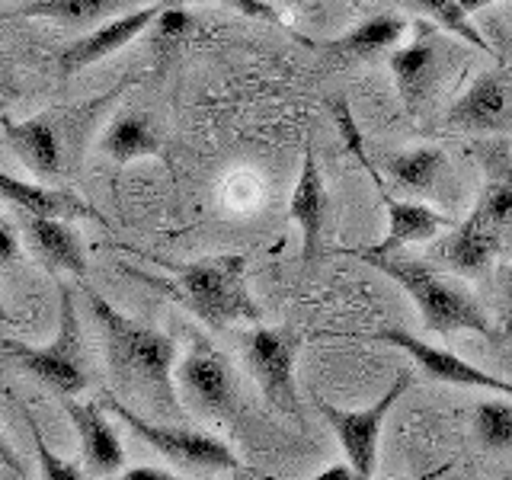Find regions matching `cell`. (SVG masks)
<instances>
[{"label": "cell", "instance_id": "9a60e30c", "mask_svg": "<svg viewBox=\"0 0 512 480\" xmlns=\"http://www.w3.org/2000/svg\"><path fill=\"white\" fill-rule=\"evenodd\" d=\"M64 410L74 420V429L80 436V458H84V474L87 477H109L119 474L125 464V448L119 442V432L103 416L96 404H80L74 397H61Z\"/></svg>", "mask_w": 512, "mask_h": 480}, {"label": "cell", "instance_id": "603a6c76", "mask_svg": "<svg viewBox=\"0 0 512 480\" xmlns=\"http://www.w3.org/2000/svg\"><path fill=\"white\" fill-rule=\"evenodd\" d=\"M100 151L116 160V164H132V160H141V157H157L160 138L144 116H138V112H122V116L103 132Z\"/></svg>", "mask_w": 512, "mask_h": 480}, {"label": "cell", "instance_id": "ffe728a7", "mask_svg": "<svg viewBox=\"0 0 512 480\" xmlns=\"http://www.w3.org/2000/svg\"><path fill=\"white\" fill-rule=\"evenodd\" d=\"M26 237L29 247L52 272H68V276H87V256L80 247V237L61 218H29L26 215Z\"/></svg>", "mask_w": 512, "mask_h": 480}, {"label": "cell", "instance_id": "484cf974", "mask_svg": "<svg viewBox=\"0 0 512 480\" xmlns=\"http://www.w3.org/2000/svg\"><path fill=\"white\" fill-rule=\"evenodd\" d=\"M330 116H333L336 128H340V135H343V141H346L349 154H356V160L365 167V173L375 180L378 192H384V183H381V176H378L375 164H372V160H368V154H365V144H362V135H359V125H356V119H352V109H349V103L343 100V96H336V100H330Z\"/></svg>", "mask_w": 512, "mask_h": 480}, {"label": "cell", "instance_id": "74e56055", "mask_svg": "<svg viewBox=\"0 0 512 480\" xmlns=\"http://www.w3.org/2000/svg\"><path fill=\"white\" fill-rule=\"evenodd\" d=\"M426 480H439V474H436V477H426Z\"/></svg>", "mask_w": 512, "mask_h": 480}, {"label": "cell", "instance_id": "277c9868", "mask_svg": "<svg viewBox=\"0 0 512 480\" xmlns=\"http://www.w3.org/2000/svg\"><path fill=\"white\" fill-rule=\"evenodd\" d=\"M356 256L404 288L413 298L416 311L423 317V327L429 333H439V336L477 333V336H487L493 343L500 340V330L490 324V317L480 308V301L464 285L445 279L442 272H436L432 266L420 260H407V256H397V253H388V256L356 253Z\"/></svg>", "mask_w": 512, "mask_h": 480}, {"label": "cell", "instance_id": "836d02e7", "mask_svg": "<svg viewBox=\"0 0 512 480\" xmlns=\"http://www.w3.org/2000/svg\"><path fill=\"white\" fill-rule=\"evenodd\" d=\"M503 311H506V324H503V333L506 340H512V266L506 272V282H503Z\"/></svg>", "mask_w": 512, "mask_h": 480}, {"label": "cell", "instance_id": "8992f818", "mask_svg": "<svg viewBox=\"0 0 512 480\" xmlns=\"http://www.w3.org/2000/svg\"><path fill=\"white\" fill-rule=\"evenodd\" d=\"M173 384L183 394L186 413L212 423H231L240 410V381L231 359L208 340L192 336L189 352L173 368Z\"/></svg>", "mask_w": 512, "mask_h": 480}, {"label": "cell", "instance_id": "8fae6325", "mask_svg": "<svg viewBox=\"0 0 512 480\" xmlns=\"http://www.w3.org/2000/svg\"><path fill=\"white\" fill-rule=\"evenodd\" d=\"M413 29L416 36L391 52V74L407 112L410 116H420L432 90L439 84L442 52H439V26L420 20Z\"/></svg>", "mask_w": 512, "mask_h": 480}, {"label": "cell", "instance_id": "4dcf8cb0", "mask_svg": "<svg viewBox=\"0 0 512 480\" xmlns=\"http://www.w3.org/2000/svg\"><path fill=\"white\" fill-rule=\"evenodd\" d=\"M119 480H183V477H176L167 468H151V464H141V468H128Z\"/></svg>", "mask_w": 512, "mask_h": 480}, {"label": "cell", "instance_id": "9c48e42d", "mask_svg": "<svg viewBox=\"0 0 512 480\" xmlns=\"http://www.w3.org/2000/svg\"><path fill=\"white\" fill-rule=\"evenodd\" d=\"M407 388H410V372L407 368H400L391 381V388L384 391V397H378L375 404L365 407V410H340V407L327 404V400H317V410L330 423V429L336 432V439H340L346 461L368 480L375 477V468H378L381 426H384V420H388V410L397 404V397Z\"/></svg>", "mask_w": 512, "mask_h": 480}, {"label": "cell", "instance_id": "d6986e66", "mask_svg": "<svg viewBox=\"0 0 512 480\" xmlns=\"http://www.w3.org/2000/svg\"><path fill=\"white\" fill-rule=\"evenodd\" d=\"M0 128L10 141V148L16 151V157L23 160V167L39 176V180H52V176L61 173V144L58 135L48 119L36 116V119H7L0 116Z\"/></svg>", "mask_w": 512, "mask_h": 480}, {"label": "cell", "instance_id": "83f0119b", "mask_svg": "<svg viewBox=\"0 0 512 480\" xmlns=\"http://www.w3.org/2000/svg\"><path fill=\"white\" fill-rule=\"evenodd\" d=\"M157 39H176V36H186V32L192 29V16L183 13V10H176V7H167L164 13L157 16Z\"/></svg>", "mask_w": 512, "mask_h": 480}, {"label": "cell", "instance_id": "7a4b0ae2", "mask_svg": "<svg viewBox=\"0 0 512 480\" xmlns=\"http://www.w3.org/2000/svg\"><path fill=\"white\" fill-rule=\"evenodd\" d=\"M471 151L484 170V189L474 212L439 244V256L461 276H484L503 253H512V154L506 141H484Z\"/></svg>", "mask_w": 512, "mask_h": 480}, {"label": "cell", "instance_id": "cb8c5ba5", "mask_svg": "<svg viewBox=\"0 0 512 480\" xmlns=\"http://www.w3.org/2000/svg\"><path fill=\"white\" fill-rule=\"evenodd\" d=\"M407 4L420 10L432 26H439V29H445V32H452V36H458L461 42L474 45L477 52H490V55H493V48H490L487 36L474 26L471 13L464 10V7L458 4V0H407Z\"/></svg>", "mask_w": 512, "mask_h": 480}, {"label": "cell", "instance_id": "30bf717a", "mask_svg": "<svg viewBox=\"0 0 512 480\" xmlns=\"http://www.w3.org/2000/svg\"><path fill=\"white\" fill-rule=\"evenodd\" d=\"M375 340L404 349L407 356L413 359V365L420 368L429 381L461 384V388H487V391H496L503 397H512V384L509 381L484 372V368L471 365L468 359H458L452 349L432 346V343H426V340H420V336H413V333L400 330V327H381L375 333Z\"/></svg>", "mask_w": 512, "mask_h": 480}, {"label": "cell", "instance_id": "44dd1931", "mask_svg": "<svg viewBox=\"0 0 512 480\" xmlns=\"http://www.w3.org/2000/svg\"><path fill=\"white\" fill-rule=\"evenodd\" d=\"M384 170L404 192H416V196H439L442 183L448 180V157L442 148H410V151H397L384 160Z\"/></svg>", "mask_w": 512, "mask_h": 480}, {"label": "cell", "instance_id": "52a82bcc", "mask_svg": "<svg viewBox=\"0 0 512 480\" xmlns=\"http://www.w3.org/2000/svg\"><path fill=\"white\" fill-rule=\"evenodd\" d=\"M103 407H109L119 420L135 432L141 442H148L160 458L173 461L176 468L208 474V471H237L240 461L221 439L208 436V432H196L186 426H170V423H151L138 416L135 410H128L119 400L106 397Z\"/></svg>", "mask_w": 512, "mask_h": 480}, {"label": "cell", "instance_id": "1f68e13d", "mask_svg": "<svg viewBox=\"0 0 512 480\" xmlns=\"http://www.w3.org/2000/svg\"><path fill=\"white\" fill-rule=\"evenodd\" d=\"M0 464H4L7 471H16V477H26V464L13 452V445L7 442L4 432H0Z\"/></svg>", "mask_w": 512, "mask_h": 480}, {"label": "cell", "instance_id": "7402d4cb", "mask_svg": "<svg viewBox=\"0 0 512 480\" xmlns=\"http://www.w3.org/2000/svg\"><path fill=\"white\" fill-rule=\"evenodd\" d=\"M144 4L148 0H29L16 13L29 16V20H52L61 26H93L116 20V16Z\"/></svg>", "mask_w": 512, "mask_h": 480}, {"label": "cell", "instance_id": "e0dca14e", "mask_svg": "<svg viewBox=\"0 0 512 480\" xmlns=\"http://www.w3.org/2000/svg\"><path fill=\"white\" fill-rule=\"evenodd\" d=\"M384 208H388V234H384L381 244L375 247H362L356 253H375V256H388L404 250L407 244H420V240L436 237L445 228H455V221L429 208L423 202H397L388 196V189L381 192Z\"/></svg>", "mask_w": 512, "mask_h": 480}, {"label": "cell", "instance_id": "3957f363", "mask_svg": "<svg viewBox=\"0 0 512 480\" xmlns=\"http://www.w3.org/2000/svg\"><path fill=\"white\" fill-rule=\"evenodd\" d=\"M122 272L135 276L154 292L167 295L180 308H186L192 317H199L208 330H228L237 320H260L263 311L253 301L247 288V260L240 253L224 256H205V260L170 266V276L160 279L151 272L122 266Z\"/></svg>", "mask_w": 512, "mask_h": 480}, {"label": "cell", "instance_id": "ac0fdd59", "mask_svg": "<svg viewBox=\"0 0 512 480\" xmlns=\"http://www.w3.org/2000/svg\"><path fill=\"white\" fill-rule=\"evenodd\" d=\"M407 20L397 13H378V16H368L362 20L356 29H349L346 36L324 42L320 52L327 58L340 61V64H352V61H372L384 52H394L397 42L404 39L407 32Z\"/></svg>", "mask_w": 512, "mask_h": 480}, {"label": "cell", "instance_id": "f546056e", "mask_svg": "<svg viewBox=\"0 0 512 480\" xmlns=\"http://www.w3.org/2000/svg\"><path fill=\"white\" fill-rule=\"evenodd\" d=\"M20 256V237L7 221H0V266H10Z\"/></svg>", "mask_w": 512, "mask_h": 480}, {"label": "cell", "instance_id": "d590c367", "mask_svg": "<svg viewBox=\"0 0 512 480\" xmlns=\"http://www.w3.org/2000/svg\"><path fill=\"white\" fill-rule=\"evenodd\" d=\"M0 324H13V317H10V311L4 308V301H0Z\"/></svg>", "mask_w": 512, "mask_h": 480}, {"label": "cell", "instance_id": "f1b7e54d", "mask_svg": "<svg viewBox=\"0 0 512 480\" xmlns=\"http://www.w3.org/2000/svg\"><path fill=\"white\" fill-rule=\"evenodd\" d=\"M215 4H221V7H231V10H237V13L250 16V20L279 23V13L272 10L269 4H263V0H215Z\"/></svg>", "mask_w": 512, "mask_h": 480}, {"label": "cell", "instance_id": "d4e9b609", "mask_svg": "<svg viewBox=\"0 0 512 480\" xmlns=\"http://www.w3.org/2000/svg\"><path fill=\"white\" fill-rule=\"evenodd\" d=\"M474 432L490 452H506L512 448V400L506 397H487L474 410Z\"/></svg>", "mask_w": 512, "mask_h": 480}, {"label": "cell", "instance_id": "5b68a950", "mask_svg": "<svg viewBox=\"0 0 512 480\" xmlns=\"http://www.w3.org/2000/svg\"><path fill=\"white\" fill-rule=\"evenodd\" d=\"M10 356L20 362L29 375H36L42 384H48L61 397H77L87 391L90 384V365H87V346H84V330H80L77 304L68 285H58V330L55 340L48 346H26L20 340L4 336L0 340Z\"/></svg>", "mask_w": 512, "mask_h": 480}, {"label": "cell", "instance_id": "5bb4252c", "mask_svg": "<svg viewBox=\"0 0 512 480\" xmlns=\"http://www.w3.org/2000/svg\"><path fill=\"white\" fill-rule=\"evenodd\" d=\"M327 186H324V173H320L314 144H304V157H301V170L292 189V199H288V218L298 224L301 231V256L304 263H314L324 247V221H327Z\"/></svg>", "mask_w": 512, "mask_h": 480}, {"label": "cell", "instance_id": "e575fe53", "mask_svg": "<svg viewBox=\"0 0 512 480\" xmlns=\"http://www.w3.org/2000/svg\"><path fill=\"white\" fill-rule=\"evenodd\" d=\"M458 4L468 10V13H477V10H484V7H490V4H496V0H458Z\"/></svg>", "mask_w": 512, "mask_h": 480}, {"label": "cell", "instance_id": "ba28073f", "mask_svg": "<svg viewBox=\"0 0 512 480\" xmlns=\"http://www.w3.org/2000/svg\"><path fill=\"white\" fill-rule=\"evenodd\" d=\"M301 336L288 327H253L244 336V362L260 384L266 404L301 420V397L295 388V359Z\"/></svg>", "mask_w": 512, "mask_h": 480}, {"label": "cell", "instance_id": "d6a6232c", "mask_svg": "<svg viewBox=\"0 0 512 480\" xmlns=\"http://www.w3.org/2000/svg\"><path fill=\"white\" fill-rule=\"evenodd\" d=\"M308 480H368V477H362V474L346 461V464H333V468L320 471L317 477H308Z\"/></svg>", "mask_w": 512, "mask_h": 480}, {"label": "cell", "instance_id": "8d00e7d4", "mask_svg": "<svg viewBox=\"0 0 512 480\" xmlns=\"http://www.w3.org/2000/svg\"><path fill=\"white\" fill-rule=\"evenodd\" d=\"M237 480H250V477H244V474H237Z\"/></svg>", "mask_w": 512, "mask_h": 480}, {"label": "cell", "instance_id": "6da1fadb", "mask_svg": "<svg viewBox=\"0 0 512 480\" xmlns=\"http://www.w3.org/2000/svg\"><path fill=\"white\" fill-rule=\"evenodd\" d=\"M90 311L103 336V352L112 384L148 404L164 420H183V400L176 394L173 368H176V343L167 333H160L141 320L125 317L116 304H109L103 295L87 292Z\"/></svg>", "mask_w": 512, "mask_h": 480}, {"label": "cell", "instance_id": "2e32d148", "mask_svg": "<svg viewBox=\"0 0 512 480\" xmlns=\"http://www.w3.org/2000/svg\"><path fill=\"white\" fill-rule=\"evenodd\" d=\"M0 199L16 205V208H23L29 218H61V221L87 218V221H96V224H106V218L80 196H74L71 189L26 183V180H16V176H10L7 170H0Z\"/></svg>", "mask_w": 512, "mask_h": 480}, {"label": "cell", "instance_id": "4fadbf2b", "mask_svg": "<svg viewBox=\"0 0 512 480\" xmlns=\"http://www.w3.org/2000/svg\"><path fill=\"white\" fill-rule=\"evenodd\" d=\"M167 7H170L167 0H157V4H144L138 10H128V13L116 16V20H106L100 29L87 32V36H80L77 42H71L68 48H64V52L58 55V71L64 77H74L77 71L90 68V64L116 55L119 48H125L132 39H138L144 29H151L154 20Z\"/></svg>", "mask_w": 512, "mask_h": 480}, {"label": "cell", "instance_id": "7c38bea8", "mask_svg": "<svg viewBox=\"0 0 512 480\" xmlns=\"http://www.w3.org/2000/svg\"><path fill=\"white\" fill-rule=\"evenodd\" d=\"M448 125L464 128V132H512V71L493 68L471 80L448 109Z\"/></svg>", "mask_w": 512, "mask_h": 480}, {"label": "cell", "instance_id": "4316f807", "mask_svg": "<svg viewBox=\"0 0 512 480\" xmlns=\"http://www.w3.org/2000/svg\"><path fill=\"white\" fill-rule=\"evenodd\" d=\"M23 420H26V426H29V432H32V442H36V458H39V464H42L45 480H87L84 468H77L74 461H64L61 455H55L52 448H48V442H45V436H42V429H39V423H36V416H32L29 410H23Z\"/></svg>", "mask_w": 512, "mask_h": 480}]
</instances>
